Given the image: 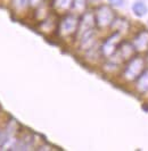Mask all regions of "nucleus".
<instances>
[{"label":"nucleus","mask_w":148,"mask_h":151,"mask_svg":"<svg viewBox=\"0 0 148 151\" xmlns=\"http://www.w3.org/2000/svg\"><path fill=\"white\" fill-rule=\"evenodd\" d=\"M146 61L142 57H132L130 60L126 61V65L124 66L122 76L126 82H133L137 81V78L141 75V73L146 69Z\"/></svg>","instance_id":"nucleus-1"},{"label":"nucleus","mask_w":148,"mask_h":151,"mask_svg":"<svg viewBox=\"0 0 148 151\" xmlns=\"http://www.w3.org/2000/svg\"><path fill=\"white\" fill-rule=\"evenodd\" d=\"M79 21L80 18H78L75 15H65L58 24V35L62 39H68L72 38L74 35H76L78 27H79Z\"/></svg>","instance_id":"nucleus-2"},{"label":"nucleus","mask_w":148,"mask_h":151,"mask_svg":"<svg viewBox=\"0 0 148 151\" xmlns=\"http://www.w3.org/2000/svg\"><path fill=\"white\" fill-rule=\"evenodd\" d=\"M95 27H96L95 13L84 12L79 21V27H78V32H76L75 37L78 40H80L82 38L92 35V34H95Z\"/></svg>","instance_id":"nucleus-3"},{"label":"nucleus","mask_w":148,"mask_h":151,"mask_svg":"<svg viewBox=\"0 0 148 151\" xmlns=\"http://www.w3.org/2000/svg\"><path fill=\"white\" fill-rule=\"evenodd\" d=\"M115 13L110 6L103 5L99 6L95 12V19H96V26L98 29H106L110 27L115 18Z\"/></svg>","instance_id":"nucleus-4"},{"label":"nucleus","mask_w":148,"mask_h":151,"mask_svg":"<svg viewBox=\"0 0 148 151\" xmlns=\"http://www.w3.org/2000/svg\"><path fill=\"white\" fill-rule=\"evenodd\" d=\"M120 43H121V33L114 32L111 37H108L104 41V43L100 47V52L105 58L110 59L116 52Z\"/></svg>","instance_id":"nucleus-5"},{"label":"nucleus","mask_w":148,"mask_h":151,"mask_svg":"<svg viewBox=\"0 0 148 151\" xmlns=\"http://www.w3.org/2000/svg\"><path fill=\"white\" fill-rule=\"evenodd\" d=\"M134 52H136V49H134L133 43L128 42V41L121 42L120 45H118V50H116V52L114 53L113 57H111V59L118 61V63H120V61H122V63L128 61L134 56Z\"/></svg>","instance_id":"nucleus-6"},{"label":"nucleus","mask_w":148,"mask_h":151,"mask_svg":"<svg viewBox=\"0 0 148 151\" xmlns=\"http://www.w3.org/2000/svg\"><path fill=\"white\" fill-rule=\"evenodd\" d=\"M58 19L54 14H49L39 24V30L44 34H52L58 30Z\"/></svg>","instance_id":"nucleus-7"},{"label":"nucleus","mask_w":148,"mask_h":151,"mask_svg":"<svg viewBox=\"0 0 148 151\" xmlns=\"http://www.w3.org/2000/svg\"><path fill=\"white\" fill-rule=\"evenodd\" d=\"M136 51L138 52H146L148 51V31L142 30L140 31L132 41Z\"/></svg>","instance_id":"nucleus-8"},{"label":"nucleus","mask_w":148,"mask_h":151,"mask_svg":"<svg viewBox=\"0 0 148 151\" xmlns=\"http://www.w3.org/2000/svg\"><path fill=\"white\" fill-rule=\"evenodd\" d=\"M111 27L114 30V32H118V33H123L126 32L130 29V24L126 21V18H122V17H115L114 21L112 23Z\"/></svg>","instance_id":"nucleus-9"},{"label":"nucleus","mask_w":148,"mask_h":151,"mask_svg":"<svg viewBox=\"0 0 148 151\" xmlns=\"http://www.w3.org/2000/svg\"><path fill=\"white\" fill-rule=\"evenodd\" d=\"M136 89L139 93H145L148 91V69H145L141 75L136 81Z\"/></svg>","instance_id":"nucleus-10"},{"label":"nucleus","mask_w":148,"mask_h":151,"mask_svg":"<svg viewBox=\"0 0 148 151\" xmlns=\"http://www.w3.org/2000/svg\"><path fill=\"white\" fill-rule=\"evenodd\" d=\"M30 1L31 0H12V8L15 14H24L28 10V8L31 7Z\"/></svg>","instance_id":"nucleus-11"},{"label":"nucleus","mask_w":148,"mask_h":151,"mask_svg":"<svg viewBox=\"0 0 148 151\" xmlns=\"http://www.w3.org/2000/svg\"><path fill=\"white\" fill-rule=\"evenodd\" d=\"M72 4H73V0H54L52 7L57 13L64 14L72 8Z\"/></svg>","instance_id":"nucleus-12"},{"label":"nucleus","mask_w":148,"mask_h":151,"mask_svg":"<svg viewBox=\"0 0 148 151\" xmlns=\"http://www.w3.org/2000/svg\"><path fill=\"white\" fill-rule=\"evenodd\" d=\"M132 12L137 17H144V16L147 14L148 9H147V6L144 2L137 1V2H134L132 5Z\"/></svg>","instance_id":"nucleus-13"},{"label":"nucleus","mask_w":148,"mask_h":151,"mask_svg":"<svg viewBox=\"0 0 148 151\" xmlns=\"http://www.w3.org/2000/svg\"><path fill=\"white\" fill-rule=\"evenodd\" d=\"M72 9L76 14H83L87 9V0H73Z\"/></svg>","instance_id":"nucleus-14"},{"label":"nucleus","mask_w":148,"mask_h":151,"mask_svg":"<svg viewBox=\"0 0 148 151\" xmlns=\"http://www.w3.org/2000/svg\"><path fill=\"white\" fill-rule=\"evenodd\" d=\"M8 131H4V129H0V148H2L5 144L8 142Z\"/></svg>","instance_id":"nucleus-15"},{"label":"nucleus","mask_w":148,"mask_h":151,"mask_svg":"<svg viewBox=\"0 0 148 151\" xmlns=\"http://www.w3.org/2000/svg\"><path fill=\"white\" fill-rule=\"evenodd\" d=\"M112 5H115V6H121L123 4V0H108Z\"/></svg>","instance_id":"nucleus-16"}]
</instances>
